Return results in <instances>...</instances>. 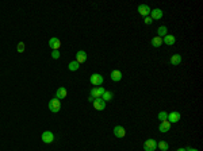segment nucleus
<instances>
[{
    "mask_svg": "<svg viewBox=\"0 0 203 151\" xmlns=\"http://www.w3.org/2000/svg\"><path fill=\"white\" fill-rule=\"evenodd\" d=\"M161 45H163V38H160V36L152 38V46L153 47H160Z\"/></svg>",
    "mask_w": 203,
    "mask_h": 151,
    "instance_id": "18",
    "label": "nucleus"
},
{
    "mask_svg": "<svg viewBox=\"0 0 203 151\" xmlns=\"http://www.w3.org/2000/svg\"><path fill=\"white\" fill-rule=\"evenodd\" d=\"M110 76H111V80L115 81V82H118V81H121L122 80V73L119 72V70H113Z\"/></svg>",
    "mask_w": 203,
    "mask_h": 151,
    "instance_id": "17",
    "label": "nucleus"
},
{
    "mask_svg": "<svg viewBox=\"0 0 203 151\" xmlns=\"http://www.w3.org/2000/svg\"><path fill=\"white\" fill-rule=\"evenodd\" d=\"M49 46H50L53 50H58V49L61 47V41H60L58 38H50V39H49Z\"/></svg>",
    "mask_w": 203,
    "mask_h": 151,
    "instance_id": "9",
    "label": "nucleus"
},
{
    "mask_svg": "<svg viewBox=\"0 0 203 151\" xmlns=\"http://www.w3.org/2000/svg\"><path fill=\"white\" fill-rule=\"evenodd\" d=\"M114 135L116 138H123L126 135V131H125V128L122 126H115L114 127Z\"/></svg>",
    "mask_w": 203,
    "mask_h": 151,
    "instance_id": "12",
    "label": "nucleus"
},
{
    "mask_svg": "<svg viewBox=\"0 0 203 151\" xmlns=\"http://www.w3.org/2000/svg\"><path fill=\"white\" fill-rule=\"evenodd\" d=\"M166 116H168V113H166V112H164V111H161L160 113H158V120H160V121L166 120Z\"/></svg>",
    "mask_w": 203,
    "mask_h": 151,
    "instance_id": "23",
    "label": "nucleus"
},
{
    "mask_svg": "<svg viewBox=\"0 0 203 151\" xmlns=\"http://www.w3.org/2000/svg\"><path fill=\"white\" fill-rule=\"evenodd\" d=\"M68 67H69V70H71V72H76V70L80 67V64H77L76 61H72L71 64L68 65Z\"/></svg>",
    "mask_w": 203,
    "mask_h": 151,
    "instance_id": "21",
    "label": "nucleus"
},
{
    "mask_svg": "<svg viewBox=\"0 0 203 151\" xmlns=\"http://www.w3.org/2000/svg\"><path fill=\"white\" fill-rule=\"evenodd\" d=\"M186 151H199V150H196V148H191V147H187Z\"/></svg>",
    "mask_w": 203,
    "mask_h": 151,
    "instance_id": "27",
    "label": "nucleus"
},
{
    "mask_svg": "<svg viewBox=\"0 0 203 151\" xmlns=\"http://www.w3.org/2000/svg\"><path fill=\"white\" fill-rule=\"evenodd\" d=\"M166 33H168V30H166L165 26H160V27L157 28V34H158V36H160V38L165 36V35H166Z\"/></svg>",
    "mask_w": 203,
    "mask_h": 151,
    "instance_id": "19",
    "label": "nucleus"
},
{
    "mask_svg": "<svg viewBox=\"0 0 203 151\" xmlns=\"http://www.w3.org/2000/svg\"><path fill=\"white\" fill-rule=\"evenodd\" d=\"M178 151H186V148H178Z\"/></svg>",
    "mask_w": 203,
    "mask_h": 151,
    "instance_id": "28",
    "label": "nucleus"
},
{
    "mask_svg": "<svg viewBox=\"0 0 203 151\" xmlns=\"http://www.w3.org/2000/svg\"><path fill=\"white\" fill-rule=\"evenodd\" d=\"M157 147L160 148L161 151H166V150L169 148V144H168L166 142H164V140H161V142H158V143H157Z\"/></svg>",
    "mask_w": 203,
    "mask_h": 151,
    "instance_id": "20",
    "label": "nucleus"
},
{
    "mask_svg": "<svg viewBox=\"0 0 203 151\" xmlns=\"http://www.w3.org/2000/svg\"><path fill=\"white\" fill-rule=\"evenodd\" d=\"M150 15H152V20H160L163 19V11H161L160 8H154L150 11Z\"/></svg>",
    "mask_w": 203,
    "mask_h": 151,
    "instance_id": "10",
    "label": "nucleus"
},
{
    "mask_svg": "<svg viewBox=\"0 0 203 151\" xmlns=\"http://www.w3.org/2000/svg\"><path fill=\"white\" fill-rule=\"evenodd\" d=\"M25 43L23 42H19L18 43V47H16V50H18V53H23V51H25Z\"/></svg>",
    "mask_w": 203,
    "mask_h": 151,
    "instance_id": "24",
    "label": "nucleus"
},
{
    "mask_svg": "<svg viewBox=\"0 0 203 151\" xmlns=\"http://www.w3.org/2000/svg\"><path fill=\"white\" fill-rule=\"evenodd\" d=\"M92 103H93V107H95V109H98V111H103V109L106 108V101L102 100L100 97H99V98H95Z\"/></svg>",
    "mask_w": 203,
    "mask_h": 151,
    "instance_id": "7",
    "label": "nucleus"
},
{
    "mask_svg": "<svg viewBox=\"0 0 203 151\" xmlns=\"http://www.w3.org/2000/svg\"><path fill=\"white\" fill-rule=\"evenodd\" d=\"M157 148V142L154 139H148L144 143V150L145 151H154Z\"/></svg>",
    "mask_w": 203,
    "mask_h": 151,
    "instance_id": "3",
    "label": "nucleus"
},
{
    "mask_svg": "<svg viewBox=\"0 0 203 151\" xmlns=\"http://www.w3.org/2000/svg\"><path fill=\"white\" fill-rule=\"evenodd\" d=\"M66 95H68L66 89L61 87V88H58V89H57V92H56V98L61 100V98H65V97H66Z\"/></svg>",
    "mask_w": 203,
    "mask_h": 151,
    "instance_id": "16",
    "label": "nucleus"
},
{
    "mask_svg": "<svg viewBox=\"0 0 203 151\" xmlns=\"http://www.w3.org/2000/svg\"><path fill=\"white\" fill-rule=\"evenodd\" d=\"M145 23H146V24H150V23H153V22H152V18H150V16H146V18H145Z\"/></svg>",
    "mask_w": 203,
    "mask_h": 151,
    "instance_id": "26",
    "label": "nucleus"
},
{
    "mask_svg": "<svg viewBox=\"0 0 203 151\" xmlns=\"http://www.w3.org/2000/svg\"><path fill=\"white\" fill-rule=\"evenodd\" d=\"M150 7L146 6V4H141V6H138V12L141 16H148V15H150Z\"/></svg>",
    "mask_w": 203,
    "mask_h": 151,
    "instance_id": "8",
    "label": "nucleus"
},
{
    "mask_svg": "<svg viewBox=\"0 0 203 151\" xmlns=\"http://www.w3.org/2000/svg\"><path fill=\"white\" fill-rule=\"evenodd\" d=\"M175 42H176V38L173 35H171V34H166L163 39V43H165V45H168V46H172Z\"/></svg>",
    "mask_w": 203,
    "mask_h": 151,
    "instance_id": "15",
    "label": "nucleus"
},
{
    "mask_svg": "<svg viewBox=\"0 0 203 151\" xmlns=\"http://www.w3.org/2000/svg\"><path fill=\"white\" fill-rule=\"evenodd\" d=\"M180 119H181L180 112H171V113H168V116H166V120H168L171 124H172V123H178Z\"/></svg>",
    "mask_w": 203,
    "mask_h": 151,
    "instance_id": "5",
    "label": "nucleus"
},
{
    "mask_svg": "<svg viewBox=\"0 0 203 151\" xmlns=\"http://www.w3.org/2000/svg\"><path fill=\"white\" fill-rule=\"evenodd\" d=\"M85 61H87V53L83 51V50L77 51L76 53V62L77 64H83V62H85Z\"/></svg>",
    "mask_w": 203,
    "mask_h": 151,
    "instance_id": "11",
    "label": "nucleus"
},
{
    "mask_svg": "<svg viewBox=\"0 0 203 151\" xmlns=\"http://www.w3.org/2000/svg\"><path fill=\"white\" fill-rule=\"evenodd\" d=\"M49 109H50V112H53V113H57V112L61 109V103H60L58 98H51V100L49 101Z\"/></svg>",
    "mask_w": 203,
    "mask_h": 151,
    "instance_id": "1",
    "label": "nucleus"
},
{
    "mask_svg": "<svg viewBox=\"0 0 203 151\" xmlns=\"http://www.w3.org/2000/svg\"><path fill=\"white\" fill-rule=\"evenodd\" d=\"M106 92V89L103 87H95L92 88V90H91V97L93 98H99L103 96V93Z\"/></svg>",
    "mask_w": 203,
    "mask_h": 151,
    "instance_id": "4",
    "label": "nucleus"
},
{
    "mask_svg": "<svg viewBox=\"0 0 203 151\" xmlns=\"http://www.w3.org/2000/svg\"><path fill=\"white\" fill-rule=\"evenodd\" d=\"M41 139L43 140V143L49 144V143H51L54 140V134L51 131H45L42 135H41Z\"/></svg>",
    "mask_w": 203,
    "mask_h": 151,
    "instance_id": "6",
    "label": "nucleus"
},
{
    "mask_svg": "<svg viewBox=\"0 0 203 151\" xmlns=\"http://www.w3.org/2000/svg\"><path fill=\"white\" fill-rule=\"evenodd\" d=\"M169 130H171V123H169L168 120H164V121H161L160 127H158V131H160V132H163V134H165V132H168Z\"/></svg>",
    "mask_w": 203,
    "mask_h": 151,
    "instance_id": "13",
    "label": "nucleus"
},
{
    "mask_svg": "<svg viewBox=\"0 0 203 151\" xmlns=\"http://www.w3.org/2000/svg\"><path fill=\"white\" fill-rule=\"evenodd\" d=\"M181 61H183V58H181L180 54H173V56L171 57V59H169L171 65H173V66H176V65H180Z\"/></svg>",
    "mask_w": 203,
    "mask_h": 151,
    "instance_id": "14",
    "label": "nucleus"
},
{
    "mask_svg": "<svg viewBox=\"0 0 203 151\" xmlns=\"http://www.w3.org/2000/svg\"><path fill=\"white\" fill-rule=\"evenodd\" d=\"M90 81H91V84L95 85V87H100V85L103 84V76L99 74V73H93V74L91 76Z\"/></svg>",
    "mask_w": 203,
    "mask_h": 151,
    "instance_id": "2",
    "label": "nucleus"
},
{
    "mask_svg": "<svg viewBox=\"0 0 203 151\" xmlns=\"http://www.w3.org/2000/svg\"><path fill=\"white\" fill-rule=\"evenodd\" d=\"M113 96H114V95H113L111 92H107V90H106L100 98H102V100H104V101H110V100H113Z\"/></svg>",
    "mask_w": 203,
    "mask_h": 151,
    "instance_id": "22",
    "label": "nucleus"
},
{
    "mask_svg": "<svg viewBox=\"0 0 203 151\" xmlns=\"http://www.w3.org/2000/svg\"><path fill=\"white\" fill-rule=\"evenodd\" d=\"M60 56H61V54H60L58 50H53V51H51V58H53V59H58Z\"/></svg>",
    "mask_w": 203,
    "mask_h": 151,
    "instance_id": "25",
    "label": "nucleus"
}]
</instances>
